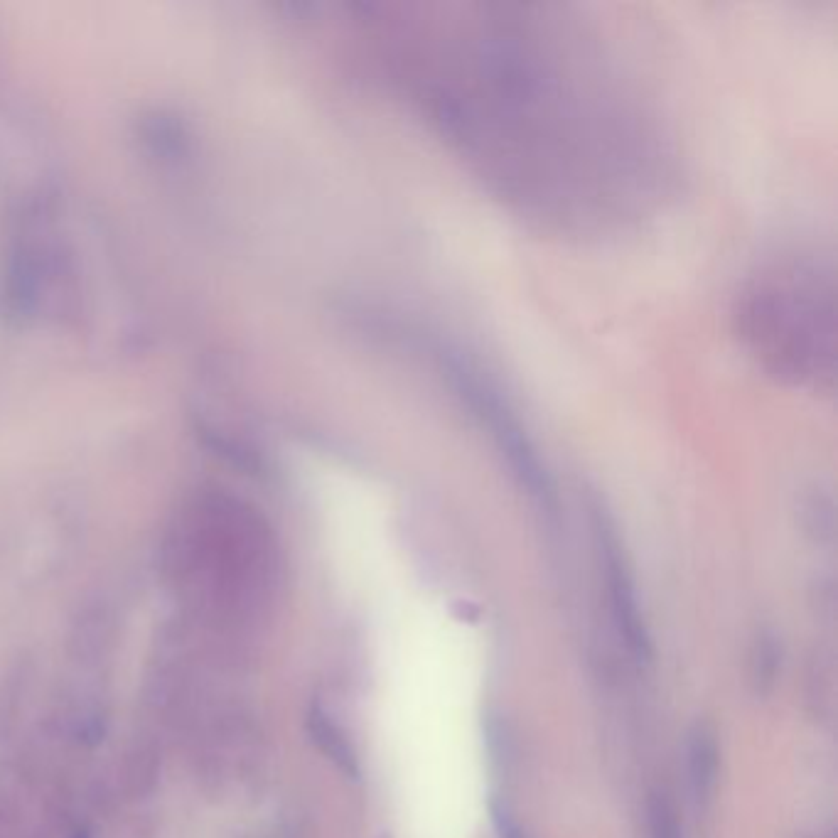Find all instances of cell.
Wrapping results in <instances>:
<instances>
[{
  "mask_svg": "<svg viewBox=\"0 0 838 838\" xmlns=\"http://www.w3.org/2000/svg\"><path fill=\"white\" fill-rule=\"evenodd\" d=\"M777 666H780V649H777L775 637L760 635L752 652V684L757 694H765L775 684Z\"/></svg>",
  "mask_w": 838,
  "mask_h": 838,
  "instance_id": "obj_7",
  "label": "cell"
},
{
  "mask_svg": "<svg viewBox=\"0 0 838 838\" xmlns=\"http://www.w3.org/2000/svg\"><path fill=\"white\" fill-rule=\"evenodd\" d=\"M718 767H721V748L718 735L711 723H696L686 743V775H689L691 799L698 807H706L716 794Z\"/></svg>",
  "mask_w": 838,
  "mask_h": 838,
  "instance_id": "obj_5",
  "label": "cell"
},
{
  "mask_svg": "<svg viewBox=\"0 0 838 838\" xmlns=\"http://www.w3.org/2000/svg\"><path fill=\"white\" fill-rule=\"evenodd\" d=\"M305 728H308L310 740L342 775L357 780L359 777V757L354 750L349 735L342 730V725L325 711V708L313 706L305 716Z\"/></svg>",
  "mask_w": 838,
  "mask_h": 838,
  "instance_id": "obj_6",
  "label": "cell"
},
{
  "mask_svg": "<svg viewBox=\"0 0 838 838\" xmlns=\"http://www.w3.org/2000/svg\"><path fill=\"white\" fill-rule=\"evenodd\" d=\"M364 327L374 332L372 337L389 342L391 347H401L411 352V357L421 359L433 369L440 384L448 386L458 404L475 421V426L487 435L494 453L507 465L509 475L517 485L534 499L539 507L551 509L556 492L553 480L546 470L544 458L536 448L526 426L521 423L517 408L512 406L502 386L492 379V374L477 362L472 354L445 337L423 330L416 322L394 318L381 310H364L359 313Z\"/></svg>",
  "mask_w": 838,
  "mask_h": 838,
  "instance_id": "obj_3",
  "label": "cell"
},
{
  "mask_svg": "<svg viewBox=\"0 0 838 838\" xmlns=\"http://www.w3.org/2000/svg\"><path fill=\"white\" fill-rule=\"evenodd\" d=\"M352 15L379 84L531 227L617 234L674 195L662 118L566 8L364 3Z\"/></svg>",
  "mask_w": 838,
  "mask_h": 838,
  "instance_id": "obj_1",
  "label": "cell"
},
{
  "mask_svg": "<svg viewBox=\"0 0 838 838\" xmlns=\"http://www.w3.org/2000/svg\"><path fill=\"white\" fill-rule=\"evenodd\" d=\"M836 320L834 266L804 254L755 268L730 310L745 357L775 384L814 396L836 389Z\"/></svg>",
  "mask_w": 838,
  "mask_h": 838,
  "instance_id": "obj_2",
  "label": "cell"
},
{
  "mask_svg": "<svg viewBox=\"0 0 838 838\" xmlns=\"http://www.w3.org/2000/svg\"><path fill=\"white\" fill-rule=\"evenodd\" d=\"M590 519H593V534L595 544H598L600 561H603L607 590H610V607L612 617L620 637L625 639L627 649L635 654L637 659L652 657V635L647 630V620L639 607L635 578H632V568L627 563L625 549H622L620 534L615 529L607 509L600 502H593L590 507Z\"/></svg>",
  "mask_w": 838,
  "mask_h": 838,
  "instance_id": "obj_4",
  "label": "cell"
},
{
  "mask_svg": "<svg viewBox=\"0 0 838 838\" xmlns=\"http://www.w3.org/2000/svg\"><path fill=\"white\" fill-rule=\"evenodd\" d=\"M492 824L494 831H497V838H526L524 831H521L519 821L514 819L512 811L507 809V804L492 802Z\"/></svg>",
  "mask_w": 838,
  "mask_h": 838,
  "instance_id": "obj_8",
  "label": "cell"
}]
</instances>
